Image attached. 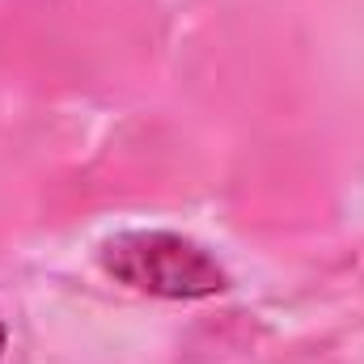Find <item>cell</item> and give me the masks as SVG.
Instances as JSON below:
<instances>
[{
	"instance_id": "cell-1",
	"label": "cell",
	"mask_w": 364,
	"mask_h": 364,
	"mask_svg": "<svg viewBox=\"0 0 364 364\" xmlns=\"http://www.w3.org/2000/svg\"><path fill=\"white\" fill-rule=\"evenodd\" d=\"M102 267L136 292L170 301H199L229 288L225 267L199 242L166 229H132L102 242Z\"/></svg>"
},
{
	"instance_id": "cell-2",
	"label": "cell",
	"mask_w": 364,
	"mask_h": 364,
	"mask_svg": "<svg viewBox=\"0 0 364 364\" xmlns=\"http://www.w3.org/2000/svg\"><path fill=\"white\" fill-rule=\"evenodd\" d=\"M0 356H4V322H0Z\"/></svg>"
}]
</instances>
